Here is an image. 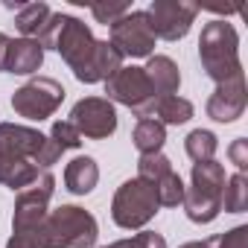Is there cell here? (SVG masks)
<instances>
[{"label": "cell", "mask_w": 248, "mask_h": 248, "mask_svg": "<svg viewBox=\"0 0 248 248\" xmlns=\"http://www.w3.org/2000/svg\"><path fill=\"white\" fill-rule=\"evenodd\" d=\"M225 167L213 158V161H202V164H193V172H190V187L196 190H204V193H213V196H222L225 190Z\"/></svg>", "instance_id": "d6986e66"}, {"label": "cell", "mask_w": 248, "mask_h": 248, "mask_svg": "<svg viewBox=\"0 0 248 248\" xmlns=\"http://www.w3.org/2000/svg\"><path fill=\"white\" fill-rule=\"evenodd\" d=\"M199 59H202L204 73L216 85H225V82L245 76L242 62H239V35L228 21H210L202 27Z\"/></svg>", "instance_id": "277c9868"}, {"label": "cell", "mask_w": 248, "mask_h": 248, "mask_svg": "<svg viewBox=\"0 0 248 248\" xmlns=\"http://www.w3.org/2000/svg\"><path fill=\"white\" fill-rule=\"evenodd\" d=\"M129 245L132 248H167V239L155 231H140V233L129 236Z\"/></svg>", "instance_id": "f1b7e54d"}, {"label": "cell", "mask_w": 248, "mask_h": 248, "mask_svg": "<svg viewBox=\"0 0 248 248\" xmlns=\"http://www.w3.org/2000/svg\"><path fill=\"white\" fill-rule=\"evenodd\" d=\"M184 149H187V155H190L193 164H202V161H213V155L219 149V140L207 129H193L187 135V140H184Z\"/></svg>", "instance_id": "7402d4cb"}, {"label": "cell", "mask_w": 248, "mask_h": 248, "mask_svg": "<svg viewBox=\"0 0 248 248\" xmlns=\"http://www.w3.org/2000/svg\"><path fill=\"white\" fill-rule=\"evenodd\" d=\"M6 50H9V35L0 32V73H3V67H6Z\"/></svg>", "instance_id": "f546056e"}, {"label": "cell", "mask_w": 248, "mask_h": 248, "mask_svg": "<svg viewBox=\"0 0 248 248\" xmlns=\"http://www.w3.org/2000/svg\"><path fill=\"white\" fill-rule=\"evenodd\" d=\"M181 207H184V213H187L190 222H196V225H210V222L222 213V196H213V193L187 187Z\"/></svg>", "instance_id": "9a60e30c"}, {"label": "cell", "mask_w": 248, "mask_h": 248, "mask_svg": "<svg viewBox=\"0 0 248 248\" xmlns=\"http://www.w3.org/2000/svg\"><path fill=\"white\" fill-rule=\"evenodd\" d=\"M99 181V167L91 155H82V158H73L67 167H64V187L73 193V196H88Z\"/></svg>", "instance_id": "2e32d148"}, {"label": "cell", "mask_w": 248, "mask_h": 248, "mask_svg": "<svg viewBox=\"0 0 248 248\" xmlns=\"http://www.w3.org/2000/svg\"><path fill=\"white\" fill-rule=\"evenodd\" d=\"M50 140H53L62 152H64V149H79V146H82V135L70 126V120H59V123H53Z\"/></svg>", "instance_id": "d4e9b609"}, {"label": "cell", "mask_w": 248, "mask_h": 248, "mask_svg": "<svg viewBox=\"0 0 248 248\" xmlns=\"http://www.w3.org/2000/svg\"><path fill=\"white\" fill-rule=\"evenodd\" d=\"M62 149L38 129L0 123V184L9 190H24L35 184L53 164H59Z\"/></svg>", "instance_id": "6da1fadb"}, {"label": "cell", "mask_w": 248, "mask_h": 248, "mask_svg": "<svg viewBox=\"0 0 248 248\" xmlns=\"http://www.w3.org/2000/svg\"><path fill=\"white\" fill-rule=\"evenodd\" d=\"M35 41L41 44V50H56L64 59V64L73 70L76 79L88 67L91 53L96 47V38H93L91 27L85 21H79L76 15H64V12H53Z\"/></svg>", "instance_id": "3957f363"}, {"label": "cell", "mask_w": 248, "mask_h": 248, "mask_svg": "<svg viewBox=\"0 0 248 248\" xmlns=\"http://www.w3.org/2000/svg\"><path fill=\"white\" fill-rule=\"evenodd\" d=\"M56 190V178L53 172H44L35 184L24 187L15 199V213H12V233H30L32 228H38L44 222V216L50 213V199Z\"/></svg>", "instance_id": "9c48e42d"}, {"label": "cell", "mask_w": 248, "mask_h": 248, "mask_svg": "<svg viewBox=\"0 0 248 248\" xmlns=\"http://www.w3.org/2000/svg\"><path fill=\"white\" fill-rule=\"evenodd\" d=\"M62 102H64V88L53 76H35L12 93L15 114L24 117V120H32V123H41V120L53 117Z\"/></svg>", "instance_id": "52a82bcc"}, {"label": "cell", "mask_w": 248, "mask_h": 248, "mask_svg": "<svg viewBox=\"0 0 248 248\" xmlns=\"http://www.w3.org/2000/svg\"><path fill=\"white\" fill-rule=\"evenodd\" d=\"M155 187V193H158V204L161 207H178L181 202H184V181H181V175L172 170V172H167L158 184H152Z\"/></svg>", "instance_id": "603a6c76"}, {"label": "cell", "mask_w": 248, "mask_h": 248, "mask_svg": "<svg viewBox=\"0 0 248 248\" xmlns=\"http://www.w3.org/2000/svg\"><path fill=\"white\" fill-rule=\"evenodd\" d=\"M158 193L149 181L143 178H129L123 181L111 199V219L123 231H140L158 216Z\"/></svg>", "instance_id": "5b68a950"}, {"label": "cell", "mask_w": 248, "mask_h": 248, "mask_svg": "<svg viewBox=\"0 0 248 248\" xmlns=\"http://www.w3.org/2000/svg\"><path fill=\"white\" fill-rule=\"evenodd\" d=\"M132 140H135V149L140 155H155L167 143V126H161L155 117H143V120H138Z\"/></svg>", "instance_id": "ac0fdd59"}, {"label": "cell", "mask_w": 248, "mask_h": 248, "mask_svg": "<svg viewBox=\"0 0 248 248\" xmlns=\"http://www.w3.org/2000/svg\"><path fill=\"white\" fill-rule=\"evenodd\" d=\"M228 158H231V164L236 167V172H245V170H248V140H245V138H236V140L228 146Z\"/></svg>", "instance_id": "83f0119b"}, {"label": "cell", "mask_w": 248, "mask_h": 248, "mask_svg": "<svg viewBox=\"0 0 248 248\" xmlns=\"http://www.w3.org/2000/svg\"><path fill=\"white\" fill-rule=\"evenodd\" d=\"M70 126L82 135V140H105L117 132V108L105 96H85L70 111Z\"/></svg>", "instance_id": "30bf717a"}, {"label": "cell", "mask_w": 248, "mask_h": 248, "mask_svg": "<svg viewBox=\"0 0 248 248\" xmlns=\"http://www.w3.org/2000/svg\"><path fill=\"white\" fill-rule=\"evenodd\" d=\"M105 99L108 102H117V105H126L129 111H135L140 120L143 117H152V105H155V91L146 79V70L138 67V64H123L108 82H105Z\"/></svg>", "instance_id": "8992f818"}, {"label": "cell", "mask_w": 248, "mask_h": 248, "mask_svg": "<svg viewBox=\"0 0 248 248\" xmlns=\"http://www.w3.org/2000/svg\"><path fill=\"white\" fill-rule=\"evenodd\" d=\"M41 64H44V50H41V44H38L35 38H9L3 73L32 76Z\"/></svg>", "instance_id": "4fadbf2b"}, {"label": "cell", "mask_w": 248, "mask_h": 248, "mask_svg": "<svg viewBox=\"0 0 248 248\" xmlns=\"http://www.w3.org/2000/svg\"><path fill=\"white\" fill-rule=\"evenodd\" d=\"M245 102H248V88H245V76L216 85V91L207 99V117L216 123H233L245 114Z\"/></svg>", "instance_id": "7c38bea8"}, {"label": "cell", "mask_w": 248, "mask_h": 248, "mask_svg": "<svg viewBox=\"0 0 248 248\" xmlns=\"http://www.w3.org/2000/svg\"><path fill=\"white\" fill-rule=\"evenodd\" d=\"M222 207H225V213H245L248 210V175L245 172L228 175L225 190H222Z\"/></svg>", "instance_id": "44dd1931"}, {"label": "cell", "mask_w": 248, "mask_h": 248, "mask_svg": "<svg viewBox=\"0 0 248 248\" xmlns=\"http://www.w3.org/2000/svg\"><path fill=\"white\" fill-rule=\"evenodd\" d=\"M129 12H132L129 3H93L91 6V15L96 18V24H105V27H111L114 21H120L123 15H129Z\"/></svg>", "instance_id": "484cf974"}, {"label": "cell", "mask_w": 248, "mask_h": 248, "mask_svg": "<svg viewBox=\"0 0 248 248\" xmlns=\"http://www.w3.org/2000/svg\"><path fill=\"white\" fill-rule=\"evenodd\" d=\"M152 117L161 126H181V123L193 120V102L172 93V96H158L152 105Z\"/></svg>", "instance_id": "e0dca14e"}, {"label": "cell", "mask_w": 248, "mask_h": 248, "mask_svg": "<svg viewBox=\"0 0 248 248\" xmlns=\"http://www.w3.org/2000/svg\"><path fill=\"white\" fill-rule=\"evenodd\" d=\"M149 21H152V32L155 38H164V41H181L196 15H199V6L196 3H187V0H155L149 6Z\"/></svg>", "instance_id": "8fae6325"}, {"label": "cell", "mask_w": 248, "mask_h": 248, "mask_svg": "<svg viewBox=\"0 0 248 248\" xmlns=\"http://www.w3.org/2000/svg\"><path fill=\"white\" fill-rule=\"evenodd\" d=\"M178 248H213V239H204V242H184Z\"/></svg>", "instance_id": "4dcf8cb0"}, {"label": "cell", "mask_w": 248, "mask_h": 248, "mask_svg": "<svg viewBox=\"0 0 248 248\" xmlns=\"http://www.w3.org/2000/svg\"><path fill=\"white\" fill-rule=\"evenodd\" d=\"M167 172H172V161H170L164 152L140 155V161H138V178H143V181H149V184H158Z\"/></svg>", "instance_id": "cb8c5ba5"}, {"label": "cell", "mask_w": 248, "mask_h": 248, "mask_svg": "<svg viewBox=\"0 0 248 248\" xmlns=\"http://www.w3.org/2000/svg\"><path fill=\"white\" fill-rule=\"evenodd\" d=\"M143 70H146V79H149L155 96H172V93H178L181 73H178V64L170 56H149V64Z\"/></svg>", "instance_id": "5bb4252c"}, {"label": "cell", "mask_w": 248, "mask_h": 248, "mask_svg": "<svg viewBox=\"0 0 248 248\" xmlns=\"http://www.w3.org/2000/svg\"><path fill=\"white\" fill-rule=\"evenodd\" d=\"M96 236L99 225L85 207L62 204L30 233H12L6 248H93Z\"/></svg>", "instance_id": "7a4b0ae2"}, {"label": "cell", "mask_w": 248, "mask_h": 248, "mask_svg": "<svg viewBox=\"0 0 248 248\" xmlns=\"http://www.w3.org/2000/svg\"><path fill=\"white\" fill-rule=\"evenodd\" d=\"M50 15H53L50 6L41 3V0L38 3H24L18 9V15H15V30L21 32V38H38Z\"/></svg>", "instance_id": "ffe728a7"}, {"label": "cell", "mask_w": 248, "mask_h": 248, "mask_svg": "<svg viewBox=\"0 0 248 248\" xmlns=\"http://www.w3.org/2000/svg\"><path fill=\"white\" fill-rule=\"evenodd\" d=\"M108 41L120 50L123 59H149L155 56V32H152V21L146 12H129L120 21H114L108 27Z\"/></svg>", "instance_id": "ba28073f"}, {"label": "cell", "mask_w": 248, "mask_h": 248, "mask_svg": "<svg viewBox=\"0 0 248 248\" xmlns=\"http://www.w3.org/2000/svg\"><path fill=\"white\" fill-rule=\"evenodd\" d=\"M213 248H248V225H236L213 239Z\"/></svg>", "instance_id": "4316f807"}]
</instances>
